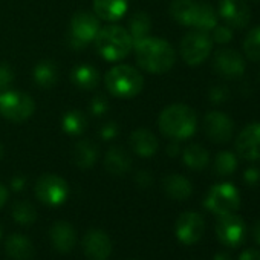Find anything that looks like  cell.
I'll return each instance as SVG.
<instances>
[{
	"label": "cell",
	"instance_id": "9a60e30c",
	"mask_svg": "<svg viewBox=\"0 0 260 260\" xmlns=\"http://www.w3.org/2000/svg\"><path fill=\"white\" fill-rule=\"evenodd\" d=\"M219 14L234 29H243L251 22V10L245 0H220Z\"/></svg>",
	"mask_w": 260,
	"mask_h": 260
},
{
	"label": "cell",
	"instance_id": "836d02e7",
	"mask_svg": "<svg viewBox=\"0 0 260 260\" xmlns=\"http://www.w3.org/2000/svg\"><path fill=\"white\" fill-rule=\"evenodd\" d=\"M211 40L219 43V45H225L230 43L233 40V31L230 26L226 25H216L211 29Z\"/></svg>",
	"mask_w": 260,
	"mask_h": 260
},
{
	"label": "cell",
	"instance_id": "f6af8a7d",
	"mask_svg": "<svg viewBox=\"0 0 260 260\" xmlns=\"http://www.w3.org/2000/svg\"><path fill=\"white\" fill-rule=\"evenodd\" d=\"M252 237H254V240L260 245V220L255 222V225H254V228H252Z\"/></svg>",
	"mask_w": 260,
	"mask_h": 260
},
{
	"label": "cell",
	"instance_id": "5b68a950",
	"mask_svg": "<svg viewBox=\"0 0 260 260\" xmlns=\"http://www.w3.org/2000/svg\"><path fill=\"white\" fill-rule=\"evenodd\" d=\"M36 103L31 95L19 90L0 92V113L13 122H23L32 116Z\"/></svg>",
	"mask_w": 260,
	"mask_h": 260
},
{
	"label": "cell",
	"instance_id": "8992f818",
	"mask_svg": "<svg viewBox=\"0 0 260 260\" xmlns=\"http://www.w3.org/2000/svg\"><path fill=\"white\" fill-rule=\"evenodd\" d=\"M204 207L216 216L236 213L240 207V194L230 182L216 184L207 193Z\"/></svg>",
	"mask_w": 260,
	"mask_h": 260
},
{
	"label": "cell",
	"instance_id": "d4e9b609",
	"mask_svg": "<svg viewBox=\"0 0 260 260\" xmlns=\"http://www.w3.org/2000/svg\"><path fill=\"white\" fill-rule=\"evenodd\" d=\"M72 159L80 169H90L98 159V147L89 140H81L74 146Z\"/></svg>",
	"mask_w": 260,
	"mask_h": 260
},
{
	"label": "cell",
	"instance_id": "cb8c5ba5",
	"mask_svg": "<svg viewBox=\"0 0 260 260\" xmlns=\"http://www.w3.org/2000/svg\"><path fill=\"white\" fill-rule=\"evenodd\" d=\"M198 13L196 0H173L170 4V16L184 26H191Z\"/></svg>",
	"mask_w": 260,
	"mask_h": 260
},
{
	"label": "cell",
	"instance_id": "2e32d148",
	"mask_svg": "<svg viewBox=\"0 0 260 260\" xmlns=\"http://www.w3.org/2000/svg\"><path fill=\"white\" fill-rule=\"evenodd\" d=\"M83 251L87 260H107L112 252L110 237L101 230H92L83 237Z\"/></svg>",
	"mask_w": 260,
	"mask_h": 260
},
{
	"label": "cell",
	"instance_id": "52a82bcc",
	"mask_svg": "<svg viewBox=\"0 0 260 260\" xmlns=\"http://www.w3.org/2000/svg\"><path fill=\"white\" fill-rule=\"evenodd\" d=\"M100 31V20L89 11H78L71 20L69 45L74 49H81L86 43L95 40Z\"/></svg>",
	"mask_w": 260,
	"mask_h": 260
},
{
	"label": "cell",
	"instance_id": "30bf717a",
	"mask_svg": "<svg viewBox=\"0 0 260 260\" xmlns=\"http://www.w3.org/2000/svg\"><path fill=\"white\" fill-rule=\"evenodd\" d=\"M216 236L222 245L236 248L242 245L246 237V225L236 213L219 216L216 222Z\"/></svg>",
	"mask_w": 260,
	"mask_h": 260
},
{
	"label": "cell",
	"instance_id": "ffe728a7",
	"mask_svg": "<svg viewBox=\"0 0 260 260\" xmlns=\"http://www.w3.org/2000/svg\"><path fill=\"white\" fill-rule=\"evenodd\" d=\"M127 11V0H93V13L106 22L119 20Z\"/></svg>",
	"mask_w": 260,
	"mask_h": 260
},
{
	"label": "cell",
	"instance_id": "b9f144b4",
	"mask_svg": "<svg viewBox=\"0 0 260 260\" xmlns=\"http://www.w3.org/2000/svg\"><path fill=\"white\" fill-rule=\"evenodd\" d=\"M25 185H26V178L22 176V175H16V176L11 179V187H13V190H16V191H22V190L25 188Z\"/></svg>",
	"mask_w": 260,
	"mask_h": 260
},
{
	"label": "cell",
	"instance_id": "ab89813d",
	"mask_svg": "<svg viewBox=\"0 0 260 260\" xmlns=\"http://www.w3.org/2000/svg\"><path fill=\"white\" fill-rule=\"evenodd\" d=\"M135 182H137L140 187L147 188V187H150V185L153 184V176H152L150 172L141 170V172H138V173L135 175Z\"/></svg>",
	"mask_w": 260,
	"mask_h": 260
},
{
	"label": "cell",
	"instance_id": "c3c4849f",
	"mask_svg": "<svg viewBox=\"0 0 260 260\" xmlns=\"http://www.w3.org/2000/svg\"><path fill=\"white\" fill-rule=\"evenodd\" d=\"M2 234H4V231H2V225H0V239H2Z\"/></svg>",
	"mask_w": 260,
	"mask_h": 260
},
{
	"label": "cell",
	"instance_id": "74e56055",
	"mask_svg": "<svg viewBox=\"0 0 260 260\" xmlns=\"http://www.w3.org/2000/svg\"><path fill=\"white\" fill-rule=\"evenodd\" d=\"M118 132H119L118 124L115 121H112V122H106V124L101 125V128H100V137H101V140L109 141V140L116 138Z\"/></svg>",
	"mask_w": 260,
	"mask_h": 260
},
{
	"label": "cell",
	"instance_id": "d590c367",
	"mask_svg": "<svg viewBox=\"0 0 260 260\" xmlns=\"http://www.w3.org/2000/svg\"><path fill=\"white\" fill-rule=\"evenodd\" d=\"M89 109H90L92 115L101 116V115H104V113L107 112V109H109V101H107L106 96L96 95V96L92 98V101H90V104H89Z\"/></svg>",
	"mask_w": 260,
	"mask_h": 260
},
{
	"label": "cell",
	"instance_id": "ba28073f",
	"mask_svg": "<svg viewBox=\"0 0 260 260\" xmlns=\"http://www.w3.org/2000/svg\"><path fill=\"white\" fill-rule=\"evenodd\" d=\"M213 49V40L208 32H188L181 42V55L188 66H199L204 63Z\"/></svg>",
	"mask_w": 260,
	"mask_h": 260
},
{
	"label": "cell",
	"instance_id": "7a4b0ae2",
	"mask_svg": "<svg viewBox=\"0 0 260 260\" xmlns=\"http://www.w3.org/2000/svg\"><path fill=\"white\" fill-rule=\"evenodd\" d=\"M159 130L173 141H184L194 135L198 127L196 112L187 104H172L158 118Z\"/></svg>",
	"mask_w": 260,
	"mask_h": 260
},
{
	"label": "cell",
	"instance_id": "7dc6e473",
	"mask_svg": "<svg viewBox=\"0 0 260 260\" xmlns=\"http://www.w3.org/2000/svg\"><path fill=\"white\" fill-rule=\"evenodd\" d=\"M2 156H4V146L0 144V158H2Z\"/></svg>",
	"mask_w": 260,
	"mask_h": 260
},
{
	"label": "cell",
	"instance_id": "7c38bea8",
	"mask_svg": "<svg viewBox=\"0 0 260 260\" xmlns=\"http://www.w3.org/2000/svg\"><path fill=\"white\" fill-rule=\"evenodd\" d=\"M175 233H176V237L179 239V242L184 243V245L198 243L202 239L204 233H205L204 217L199 213H194V211L182 213L176 220Z\"/></svg>",
	"mask_w": 260,
	"mask_h": 260
},
{
	"label": "cell",
	"instance_id": "e575fe53",
	"mask_svg": "<svg viewBox=\"0 0 260 260\" xmlns=\"http://www.w3.org/2000/svg\"><path fill=\"white\" fill-rule=\"evenodd\" d=\"M14 81V72L8 63H0V92L7 90Z\"/></svg>",
	"mask_w": 260,
	"mask_h": 260
},
{
	"label": "cell",
	"instance_id": "ac0fdd59",
	"mask_svg": "<svg viewBox=\"0 0 260 260\" xmlns=\"http://www.w3.org/2000/svg\"><path fill=\"white\" fill-rule=\"evenodd\" d=\"M49 236H51V240H52V245L55 246V249L63 254L71 252L77 242V233H75L74 226L64 220L55 222L51 226Z\"/></svg>",
	"mask_w": 260,
	"mask_h": 260
},
{
	"label": "cell",
	"instance_id": "d6986e66",
	"mask_svg": "<svg viewBox=\"0 0 260 260\" xmlns=\"http://www.w3.org/2000/svg\"><path fill=\"white\" fill-rule=\"evenodd\" d=\"M104 167L110 175L122 176L132 167V158H130L128 152L124 150L122 147L113 146L107 150L104 156Z\"/></svg>",
	"mask_w": 260,
	"mask_h": 260
},
{
	"label": "cell",
	"instance_id": "44dd1931",
	"mask_svg": "<svg viewBox=\"0 0 260 260\" xmlns=\"http://www.w3.org/2000/svg\"><path fill=\"white\" fill-rule=\"evenodd\" d=\"M5 251L13 260H31L34 255V246L23 234H11L5 242Z\"/></svg>",
	"mask_w": 260,
	"mask_h": 260
},
{
	"label": "cell",
	"instance_id": "f1b7e54d",
	"mask_svg": "<svg viewBox=\"0 0 260 260\" xmlns=\"http://www.w3.org/2000/svg\"><path fill=\"white\" fill-rule=\"evenodd\" d=\"M184 164L191 170H202L208 166L210 155L201 144H191L182 152Z\"/></svg>",
	"mask_w": 260,
	"mask_h": 260
},
{
	"label": "cell",
	"instance_id": "1f68e13d",
	"mask_svg": "<svg viewBox=\"0 0 260 260\" xmlns=\"http://www.w3.org/2000/svg\"><path fill=\"white\" fill-rule=\"evenodd\" d=\"M237 169V158L231 152H219L214 159V173L219 176H230Z\"/></svg>",
	"mask_w": 260,
	"mask_h": 260
},
{
	"label": "cell",
	"instance_id": "5bb4252c",
	"mask_svg": "<svg viewBox=\"0 0 260 260\" xmlns=\"http://www.w3.org/2000/svg\"><path fill=\"white\" fill-rule=\"evenodd\" d=\"M236 152L245 161L260 159V122H251L236 138Z\"/></svg>",
	"mask_w": 260,
	"mask_h": 260
},
{
	"label": "cell",
	"instance_id": "603a6c76",
	"mask_svg": "<svg viewBox=\"0 0 260 260\" xmlns=\"http://www.w3.org/2000/svg\"><path fill=\"white\" fill-rule=\"evenodd\" d=\"M71 81L74 86H77L81 90H92L100 83V74L90 64H80L72 69Z\"/></svg>",
	"mask_w": 260,
	"mask_h": 260
},
{
	"label": "cell",
	"instance_id": "ee69618b",
	"mask_svg": "<svg viewBox=\"0 0 260 260\" xmlns=\"http://www.w3.org/2000/svg\"><path fill=\"white\" fill-rule=\"evenodd\" d=\"M7 201H8V190L2 182H0V208L7 204Z\"/></svg>",
	"mask_w": 260,
	"mask_h": 260
},
{
	"label": "cell",
	"instance_id": "e0dca14e",
	"mask_svg": "<svg viewBox=\"0 0 260 260\" xmlns=\"http://www.w3.org/2000/svg\"><path fill=\"white\" fill-rule=\"evenodd\" d=\"M128 144L137 155H140L143 158L153 156L159 147L158 138L155 137L153 132H150L147 128H138L135 132L130 134Z\"/></svg>",
	"mask_w": 260,
	"mask_h": 260
},
{
	"label": "cell",
	"instance_id": "f35d334b",
	"mask_svg": "<svg viewBox=\"0 0 260 260\" xmlns=\"http://www.w3.org/2000/svg\"><path fill=\"white\" fill-rule=\"evenodd\" d=\"M243 181L249 187H255L260 182V169L257 167H249L243 173Z\"/></svg>",
	"mask_w": 260,
	"mask_h": 260
},
{
	"label": "cell",
	"instance_id": "83f0119b",
	"mask_svg": "<svg viewBox=\"0 0 260 260\" xmlns=\"http://www.w3.org/2000/svg\"><path fill=\"white\" fill-rule=\"evenodd\" d=\"M216 25H217V14L214 8L207 2H198V13L194 17L193 28H196V31L210 32Z\"/></svg>",
	"mask_w": 260,
	"mask_h": 260
},
{
	"label": "cell",
	"instance_id": "277c9868",
	"mask_svg": "<svg viewBox=\"0 0 260 260\" xmlns=\"http://www.w3.org/2000/svg\"><path fill=\"white\" fill-rule=\"evenodd\" d=\"M95 45L98 54L109 60L118 61L128 55L134 48V40L130 37L128 31L119 25H109L98 31L95 37Z\"/></svg>",
	"mask_w": 260,
	"mask_h": 260
},
{
	"label": "cell",
	"instance_id": "7bdbcfd3",
	"mask_svg": "<svg viewBox=\"0 0 260 260\" xmlns=\"http://www.w3.org/2000/svg\"><path fill=\"white\" fill-rule=\"evenodd\" d=\"M179 153H181V147H179V143H178V141H175V143H172V144L167 146V155H169V156L176 158Z\"/></svg>",
	"mask_w": 260,
	"mask_h": 260
},
{
	"label": "cell",
	"instance_id": "484cf974",
	"mask_svg": "<svg viewBox=\"0 0 260 260\" xmlns=\"http://www.w3.org/2000/svg\"><path fill=\"white\" fill-rule=\"evenodd\" d=\"M32 77H34V83L39 87L51 89L55 86V83L58 80V68L54 61L43 60V61L37 63V66L34 68Z\"/></svg>",
	"mask_w": 260,
	"mask_h": 260
},
{
	"label": "cell",
	"instance_id": "d6a6232c",
	"mask_svg": "<svg viewBox=\"0 0 260 260\" xmlns=\"http://www.w3.org/2000/svg\"><path fill=\"white\" fill-rule=\"evenodd\" d=\"M243 52L248 60L260 61V26L252 28L243 42Z\"/></svg>",
	"mask_w": 260,
	"mask_h": 260
},
{
	"label": "cell",
	"instance_id": "4316f807",
	"mask_svg": "<svg viewBox=\"0 0 260 260\" xmlns=\"http://www.w3.org/2000/svg\"><path fill=\"white\" fill-rule=\"evenodd\" d=\"M61 127L63 130L71 135V137H80L84 134V130L87 128V116L83 110L74 109L64 113L61 119Z\"/></svg>",
	"mask_w": 260,
	"mask_h": 260
},
{
	"label": "cell",
	"instance_id": "8d00e7d4",
	"mask_svg": "<svg viewBox=\"0 0 260 260\" xmlns=\"http://www.w3.org/2000/svg\"><path fill=\"white\" fill-rule=\"evenodd\" d=\"M208 98L213 104H222L230 98V90L225 86H213L208 92Z\"/></svg>",
	"mask_w": 260,
	"mask_h": 260
},
{
	"label": "cell",
	"instance_id": "bcb514c9",
	"mask_svg": "<svg viewBox=\"0 0 260 260\" xmlns=\"http://www.w3.org/2000/svg\"><path fill=\"white\" fill-rule=\"evenodd\" d=\"M213 260H233V258H231V255L228 252H217L213 257Z\"/></svg>",
	"mask_w": 260,
	"mask_h": 260
},
{
	"label": "cell",
	"instance_id": "4dcf8cb0",
	"mask_svg": "<svg viewBox=\"0 0 260 260\" xmlns=\"http://www.w3.org/2000/svg\"><path fill=\"white\" fill-rule=\"evenodd\" d=\"M13 219L19 222L20 225H31L37 219V211L36 207L29 201H17L14 202L11 208Z\"/></svg>",
	"mask_w": 260,
	"mask_h": 260
},
{
	"label": "cell",
	"instance_id": "f546056e",
	"mask_svg": "<svg viewBox=\"0 0 260 260\" xmlns=\"http://www.w3.org/2000/svg\"><path fill=\"white\" fill-rule=\"evenodd\" d=\"M152 29V20L147 13L138 11L134 14V17L128 22V34L132 37L134 43L146 39Z\"/></svg>",
	"mask_w": 260,
	"mask_h": 260
},
{
	"label": "cell",
	"instance_id": "7402d4cb",
	"mask_svg": "<svg viewBox=\"0 0 260 260\" xmlns=\"http://www.w3.org/2000/svg\"><path fill=\"white\" fill-rule=\"evenodd\" d=\"M164 191L169 198L176 201H185L193 193L191 182L182 175H169L162 181Z\"/></svg>",
	"mask_w": 260,
	"mask_h": 260
},
{
	"label": "cell",
	"instance_id": "3957f363",
	"mask_svg": "<svg viewBox=\"0 0 260 260\" xmlns=\"http://www.w3.org/2000/svg\"><path fill=\"white\" fill-rule=\"evenodd\" d=\"M104 84L116 98H134L144 87V77L140 71L128 64H116L107 71L104 77Z\"/></svg>",
	"mask_w": 260,
	"mask_h": 260
},
{
	"label": "cell",
	"instance_id": "60d3db41",
	"mask_svg": "<svg viewBox=\"0 0 260 260\" xmlns=\"http://www.w3.org/2000/svg\"><path fill=\"white\" fill-rule=\"evenodd\" d=\"M239 260H260V251L258 249H245L240 255H239Z\"/></svg>",
	"mask_w": 260,
	"mask_h": 260
},
{
	"label": "cell",
	"instance_id": "8fae6325",
	"mask_svg": "<svg viewBox=\"0 0 260 260\" xmlns=\"http://www.w3.org/2000/svg\"><path fill=\"white\" fill-rule=\"evenodd\" d=\"M204 132L210 141L216 144H225L233 137L234 122L223 112L211 110L204 118Z\"/></svg>",
	"mask_w": 260,
	"mask_h": 260
},
{
	"label": "cell",
	"instance_id": "4fadbf2b",
	"mask_svg": "<svg viewBox=\"0 0 260 260\" xmlns=\"http://www.w3.org/2000/svg\"><path fill=\"white\" fill-rule=\"evenodd\" d=\"M213 69L223 78L234 80L243 75L245 60L236 49L222 48L213 57Z\"/></svg>",
	"mask_w": 260,
	"mask_h": 260
},
{
	"label": "cell",
	"instance_id": "9c48e42d",
	"mask_svg": "<svg viewBox=\"0 0 260 260\" xmlns=\"http://www.w3.org/2000/svg\"><path fill=\"white\" fill-rule=\"evenodd\" d=\"M69 194L68 182L57 175L45 173L36 182V196L40 202L51 207H58L64 204Z\"/></svg>",
	"mask_w": 260,
	"mask_h": 260
},
{
	"label": "cell",
	"instance_id": "6da1fadb",
	"mask_svg": "<svg viewBox=\"0 0 260 260\" xmlns=\"http://www.w3.org/2000/svg\"><path fill=\"white\" fill-rule=\"evenodd\" d=\"M134 48L140 68L150 74H166L176 61V54L172 45L158 37L147 36L146 39L135 42Z\"/></svg>",
	"mask_w": 260,
	"mask_h": 260
}]
</instances>
